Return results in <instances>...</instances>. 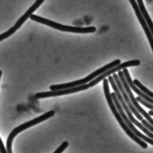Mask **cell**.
Masks as SVG:
<instances>
[{
	"mask_svg": "<svg viewBox=\"0 0 153 153\" xmlns=\"http://www.w3.org/2000/svg\"><path fill=\"white\" fill-rule=\"evenodd\" d=\"M103 85L105 95L107 102H108V105H109V106L111 108V111L112 112L114 117H115L116 120L118 121L121 127L123 129V130L125 131L126 134L131 138L134 141L139 144L143 148L146 149L148 147L147 144L146 142L143 141L142 140L140 139L139 137H138L137 135H135L132 132V131L128 127V125L125 123V121L124 120L120 114L119 112V111H118V109L116 107V105H115V104L113 100L111 95L110 93L108 79H104Z\"/></svg>",
	"mask_w": 153,
	"mask_h": 153,
	"instance_id": "cell-1",
	"label": "cell"
},
{
	"mask_svg": "<svg viewBox=\"0 0 153 153\" xmlns=\"http://www.w3.org/2000/svg\"><path fill=\"white\" fill-rule=\"evenodd\" d=\"M68 142L67 141H64L62 144L53 153H62L66 149L68 146Z\"/></svg>",
	"mask_w": 153,
	"mask_h": 153,
	"instance_id": "cell-16",
	"label": "cell"
},
{
	"mask_svg": "<svg viewBox=\"0 0 153 153\" xmlns=\"http://www.w3.org/2000/svg\"><path fill=\"white\" fill-rule=\"evenodd\" d=\"M123 72L126 80L128 82V84L130 86L131 89H132L133 91L135 92L139 96H140V97H142L143 99L146 100L147 102L153 105V98H151L150 97L145 94L144 92L141 91L140 89H138L136 87L135 84L133 83V81L131 79L128 70L126 68H125L123 69Z\"/></svg>",
	"mask_w": 153,
	"mask_h": 153,
	"instance_id": "cell-13",
	"label": "cell"
},
{
	"mask_svg": "<svg viewBox=\"0 0 153 153\" xmlns=\"http://www.w3.org/2000/svg\"><path fill=\"white\" fill-rule=\"evenodd\" d=\"M108 80H109V81L110 82L111 85L114 91V92H115V94H116V96H117V97H118V99H119L121 105L124 111L126 112V114H127V115H128V117L129 120H130L131 121L133 124L136 125L137 127H138V128H139L141 130H142L146 135H147L149 137L153 139V132L150 131H149L147 128H146L142 123H140L138 121L136 120L135 118L133 117L131 111L130 110L128 106L127 105V103H126L125 101H124V99H123V97L122 95L121 94L120 89H119V88L117 86V85H116V83H115V81H114L113 76H108Z\"/></svg>",
	"mask_w": 153,
	"mask_h": 153,
	"instance_id": "cell-5",
	"label": "cell"
},
{
	"mask_svg": "<svg viewBox=\"0 0 153 153\" xmlns=\"http://www.w3.org/2000/svg\"><path fill=\"white\" fill-rule=\"evenodd\" d=\"M138 4L139 7L140 9V11L143 15L144 19L146 20V23L151 32V34L153 37V23L150 18V16L149 15L145 6L143 3V0H137Z\"/></svg>",
	"mask_w": 153,
	"mask_h": 153,
	"instance_id": "cell-14",
	"label": "cell"
},
{
	"mask_svg": "<svg viewBox=\"0 0 153 153\" xmlns=\"http://www.w3.org/2000/svg\"><path fill=\"white\" fill-rule=\"evenodd\" d=\"M137 98V100L138 102H139L140 103H141V104L144 105V106H146L147 108H149V109L152 110V111H153V104L147 102L146 100L143 99L142 97H140V96L137 97V98Z\"/></svg>",
	"mask_w": 153,
	"mask_h": 153,
	"instance_id": "cell-15",
	"label": "cell"
},
{
	"mask_svg": "<svg viewBox=\"0 0 153 153\" xmlns=\"http://www.w3.org/2000/svg\"><path fill=\"white\" fill-rule=\"evenodd\" d=\"M149 114L150 115V116H153V111H149Z\"/></svg>",
	"mask_w": 153,
	"mask_h": 153,
	"instance_id": "cell-19",
	"label": "cell"
},
{
	"mask_svg": "<svg viewBox=\"0 0 153 153\" xmlns=\"http://www.w3.org/2000/svg\"><path fill=\"white\" fill-rule=\"evenodd\" d=\"M30 19L33 21H36L63 32H70L77 33H94L96 31V28L94 27H82L63 25L35 15H32L30 16Z\"/></svg>",
	"mask_w": 153,
	"mask_h": 153,
	"instance_id": "cell-3",
	"label": "cell"
},
{
	"mask_svg": "<svg viewBox=\"0 0 153 153\" xmlns=\"http://www.w3.org/2000/svg\"><path fill=\"white\" fill-rule=\"evenodd\" d=\"M140 62L138 60H133L121 63L120 65L107 71L103 74H101L98 77L96 78L93 81L89 82L88 85L90 87H93L95 85H97L100 81L103 80L106 77L109 76L111 74H114L117 71H120L121 69L125 68H129V67H134V66H138L140 65Z\"/></svg>",
	"mask_w": 153,
	"mask_h": 153,
	"instance_id": "cell-10",
	"label": "cell"
},
{
	"mask_svg": "<svg viewBox=\"0 0 153 153\" xmlns=\"http://www.w3.org/2000/svg\"><path fill=\"white\" fill-rule=\"evenodd\" d=\"M54 115V112L53 111H50L39 117H37L32 120L25 123L18 127H16L12 130L8 137L7 141V151L8 153H12V146L13 140L15 137L23 131L35 126L42 122L44 121Z\"/></svg>",
	"mask_w": 153,
	"mask_h": 153,
	"instance_id": "cell-4",
	"label": "cell"
},
{
	"mask_svg": "<svg viewBox=\"0 0 153 153\" xmlns=\"http://www.w3.org/2000/svg\"><path fill=\"white\" fill-rule=\"evenodd\" d=\"M118 76L123 85V87L124 89L126 90V92L128 94L131 102L133 104L134 106L136 107L138 111L142 114L144 117H145L147 120L153 126V119L150 117V115L149 114H148L141 106L139 104L138 102H137V98H135L133 95V93L131 92V89L129 85L128 82L126 80L124 76V74L123 72L121 71H118Z\"/></svg>",
	"mask_w": 153,
	"mask_h": 153,
	"instance_id": "cell-8",
	"label": "cell"
},
{
	"mask_svg": "<svg viewBox=\"0 0 153 153\" xmlns=\"http://www.w3.org/2000/svg\"><path fill=\"white\" fill-rule=\"evenodd\" d=\"M141 123L146 128H147L150 131L153 133V126L152 124H150L148 121L146 120H144V119L141 120Z\"/></svg>",
	"mask_w": 153,
	"mask_h": 153,
	"instance_id": "cell-17",
	"label": "cell"
},
{
	"mask_svg": "<svg viewBox=\"0 0 153 153\" xmlns=\"http://www.w3.org/2000/svg\"><path fill=\"white\" fill-rule=\"evenodd\" d=\"M120 60H115L112 62L111 63L104 66L102 68L95 71L83 79H79V80H76V81L70 82V83H65V84L53 85L51 86L50 87V89L52 91H55V90H61V89H66V88H71L81 85H85L88 82L91 81L92 79L95 78L99 75L104 73L107 71L120 65Z\"/></svg>",
	"mask_w": 153,
	"mask_h": 153,
	"instance_id": "cell-2",
	"label": "cell"
},
{
	"mask_svg": "<svg viewBox=\"0 0 153 153\" xmlns=\"http://www.w3.org/2000/svg\"><path fill=\"white\" fill-rule=\"evenodd\" d=\"M45 0H36V1L33 4V6L26 12V13L19 19L14 27L10 28L9 30L0 35V42L8 38L10 36L15 33L17 30H18L25 22L30 17L33 13L41 6Z\"/></svg>",
	"mask_w": 153,
	"mask_h": 153,
	"instance_id": "cell-6",
	"label": "cell"
},
{
	"mask_svg": "<svg viewBox=\"0 0 153 153\" xmlns=\"http://www.w3.org/2000/svg\"><path fill=\"white\" fill-rule=\"evenodd\" d=\"M134 11H135V13H136V16H137V18L139 21L141 25L142 26V28L143 30H144L145 33L147 37L148 40L149 42V44H150V46H151V49H152V51L153 52V37L151 34V32L146 23V20L144 19L143 17V15H142V13L140 11V9L138 5L137 4L135 0H129Z\"/></svg>",
	"mask_w": 153,
	"mask_h": 153,
	"instance_id": "cell-12",
	"label": "cell"
},
{
	"mask_svg": "<svg viewBox=\"0 0 153 153\" xmlns=\"http://www.w3.org/2000/svg\"><path fill=\"white\" fill-rule=\"evenodd\" d=\"M113 77L114 79V81H115L117 86L119 88L120 92L121 94L122 95L123 97L124 101L126 102L127 105L128 106L130 110L131 111V112L136 116V117H137L139 120H143V117H142L141 114L139 113V112L137 110L136 107L134 106L133 104L131 102V101L130 99L128 94H127L126 90H125L124 87H123V85L121 81L119 76H118L117 74L114 73L113 75Z\"/></svg>",
	"mask_w": 153,
	"mask_h": 153,
	"instance_id": "cell-11",
	"label": "cell"
},
{
	"mask_svg": "<svg viewBox=\"0 0 153 153\" xmlns=\"http://www.w3.org/2000/svg\"><path fill=\"white\" fill-rule=\"evenodd\" d=\"M111 95L112 97L113 100L114 102L116 105V107L118 109L119 112L120 114L121 115L122 117L123 118L124 120L125 121V123L126 124L128 125V127L130 128L131 130L132 131V132L137 135L138 137L140 138L142 140H145L146 142L147 143H149L150 145L153 146V139L149 137H147L146 136L144 135V134H142L140 131H139L136 128H135L134 125L132 124V123L131 121L129 119L128 117H127V115L125 114L124 113V111L123 110L122 106L121 105L117 96H116V94L115 92H113L111 94Z\"/></svg>",
	"mask_w": 153,
	"mask_h": 153,
	"instance_id": "cell-7",
	"label": "cell"
},
{
	"mask_svg": "<svg viewBox=\"0 0 153 153\" xmlns=\"http://www.w3.org/2000/svg\"><path fill=\"white\" fill-rule=\"evenodd\" d=\"M1 153H7V151H6V149H5V147H4V144H3V141L2 140H1Z\"/></svg>",
	"mask_w": 153,
	"mask_h": 153,
	"instance_id": "cell-18",
	"label": "cell"
},
{
	"mask_svg": "<svg viewBox=\"0 0 153 153\" xmlns=\"http://www.w3.org/2000/svg\"><path fill=\"white\" fill-rule=\"evenodd\" d=\"M90 88L88 84H85L71 88H66L61 90H55V91H48V92H42V93H37L35 94L36 98L37 99L47 98V97H52L59 96L63 95L69 94H73L79 91L86 90Z\"/></svg>",
	"mask_w": 153,
	"mask_h": 153,
	"instance_id": "cell-9",
	"label": "cell"
}]
</instances>
